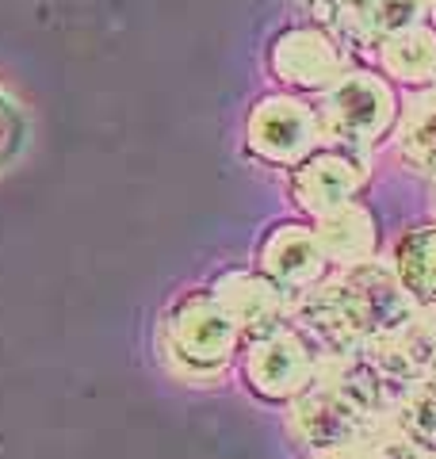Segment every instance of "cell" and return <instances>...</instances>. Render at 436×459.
Instances as JSON below:
<instances>
[{
    "mask_svg": "<svg viewBox=\"0 0 436 459\" xmlns=\"http://www.w3.org/2000/svg\"><path fill=\"white\" fill-rule=\"evenodd\" d=\"M318 111L295 96H268L249 115V142L268 161H299L314 150Z\"/></svg>",
    "mask_w": 436,
    "mask_h": 459,
    "instance_id": "cell-3",
    "label": "cell"
},
{
    "mask_svg": "<svg viewBox=\"0 0 436 459\" xmlns=\"http://www.w3.org/2000/svg\"><path fill=\"white\" fill-rule=\"evenodd\" d=\"M363 180L360 161L348 153H318L310 161L299 165L295 188L310 207H333Z\"/></svg>",
    "mask_w": 436,
    "mask_h": 459,
    "instance_id": "cell-6",
    "label": "cell"
},
{
    "mask_svg": "<svg viewBox=\"0 0 436 459\" xmlns=\"http://www.w3.org/2000/svg\"><path fill=\"white\" fill-rule=\"evenodd\" d=\"M402 157L417 169L436 172V92L421 96L402 123Z\"/></svg>",
    "mask_w": 436,
    "mask_h": 459,
    "instance_id": "cell-7",
    "label": "cell"
},
{
    "mask_svg": "<svg viewBox=\"0 0 436 459\" xmlns=\"http://www.w3.org/2000/svg\"><path fill=\"white\" fill-rule=\"evenodd\" d=\"M375 50H379V62L390 81L410 84V89L436 84V23L432 20H421L414 27L387 35Z\"/></svg>",
    "mask_w": 436,
    "mask_h": 459,
    "instance_id": "cell-4",
    "label": "cell"
},
{
    "mask_svg": "<svg viewBox=\"0 0 436 459\" xmlns=\"http://www.w3.org/2000/svg\"><path fill=\"white\" fill-rule=\"evenodd\" d=\"M398 115V96L390 81L371 74V69H344L326 89L322 100V126L344 142V146H371L379 142Z\"/></svg>",
    "mask_w": 436,
    "mask_h": 459,
    "instance_id": "cell-1",
    "label": "cell"
},
{
    "mask_svg": "<svg viewBox=\"0 0 436 459\" xmlns=\"http://www.w3.org/2000/svg\"><path fill=\"white\" fill-rule=\"evenodd\" d=\"M429 20L436 23V0H429Z\"/></svg>",
    "mask_w": 436,
    "mask_h": 459,
    "instance_id": "cell-10",
    "label": "cell"
},
{
    "mask_svg": "<svg viewBox=\"0 0 436 459\" xmlns=\"http://www.w3.org/2000/svg\"><path fill=\"white\" fill-rule=\"evenodd\" d=\"M348 31L344 42H360V47H379L387 35L414 27L429 20V0H341Z\"/></svg>",
    "mask_w": 436,
    "mask_h": 459,
    "instance_id": "cell-5",
    "label": "cell"
},
{
    "mask_svg": "<svg viewBox=\"0 0 436 459\" xmlns=\"http://www.w3.org/2000/svg\"><path fill=\"white\" fill-rule=\"evenodd\" d=\"M299 8L307 12V20L326 27V31H333L341 42H344V31H348V16H344V4L341 0H299Z\"/></svg>",
    "mask_w": 436,
    "mask_h": 459,
    "instance_id": "cell-9",
    "label": "cell"
},
{
    "mask_svg": "<svg viewBox=\"0 0 436 459\" xmlns=\"http://www.w3.org/2000/svg\"><path fill=\"white\" fill-rule=\"evenodd\" d=\"M23 138H27L23 108L16 104V96L0 84V165H4L8 157H16V150L23 146Z\"/></svg>",
    "mask_w": 436,
    "mask_h": 459,
    "instance_id": "cell-8",
    "label": "cell"
},
{
    "mask_svg": "<svg viewBox=\"0 0 436 459\" xmlns=\"http://www.w3.org/2000/svg\"><path fill=\"white\" fill-rule=\"evenodd\" d=\"M268 65L287 89L326 92L344 74V42L318 23H295L272 39Z\"/></svg>",
    "mask_w": 436,
    "mask_h": 459,
    "instance_id": "cell-2",
    "label": "cell"
}]
</instances>
